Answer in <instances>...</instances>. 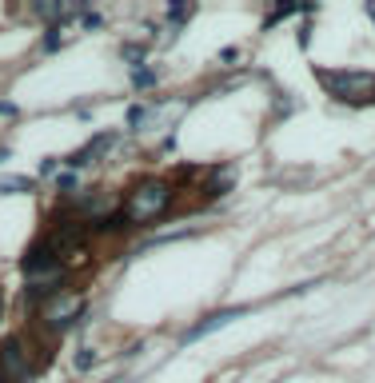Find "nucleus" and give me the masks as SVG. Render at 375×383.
<instances>
[{
    "label": "nucleus",
    "mask_w": 375,
    "mask_h": 383,
    "mask_svg": "<svg viewBox=\"0 0 375 383\" xmlns=\"http://www.w3.org/2000/svg\"><path fill=\"white\" fill-rule=\"evenodd\" d=\"M172 184H164V180H144V184H136L132 192H128L124 200V216L128 223L136 228V223H152V220H160L164 212L172 208Z\"/></svg>",
    "instance_id": "f257e3e1"
},
{
    "label": "nucleus",
    "mask_w": 375,
    "mask_h": 383,
    "mask_svg": "<svg viewBox=\"0 0 375 383\" xmlns=\"http://www.w3.org/2000/svg\"><path fill=\"white\" fill-rule=\"evenodd\" d=\"M320 80L343 104H375V72H320Z\"/></svg>",
    "instance_id": "f03ea898"
},
{
    "label": "nucleus",
    "mask_w": 375,
    "mask_h": 383,
    "mask_svg": "<svg viewBox=\"0 0 375 383\" xmlns=\"http://www.w3.org/2000/svg\"><path fill=\"white\" fill-rule=\"evenodd\" d=\"M88 299L80 296V292H60V296H52L40 304V320L48 323L52 332H68L80 316H84Z\"/></svg>",
    "instance_id": "7ed1b4c3"
},
{
    "label": "nucleus",
    "mask_w": 375,
    "mask_h": 383,
    "mask_svg": "<svg viewBox=\"0 0 375 383\" xmlns=\"http://www.w3.org/2000/svg\"><path fill=\"white\" fill-rule=\"evenodd\" d=\"M64 275H68V272H64L60 260L44 264V268H37V272H28L25 275V280H28V284H25V299H28V304H44V299L60 296V292H64V287H60Z\"/></svg>",
    "instance_id": "20e7f679"
},
{
    "label": "nucleus",
    "mask_w": 375,
    "mask_h": 383,
    "mask_svg": "<svg viewBox=\"0 0 375 383\" xmlns=\"http://www.w3.org/2000/svg\"><path fill=\"white\" fill-rule=\"evenodd\" d=\"M32 375V359L25 351V339L20 335H8L4 344H0V379L4 383H28Z\"/></svg>",
    "instance_id": "39448f33"
},
{
    "label": "nucleus",
    "mask_w": 375,
    "mask_h": 383,
    "mask_svg": "<svg viewBox=\"0 0 375 383\" xmlns=\"http://www.w3.org/2000/svg\"><path fill=\"white\" fill-rule=\"evenodd\" d=\"M72 208L84 216V220H92V223H100V220H108L116 212V196L112 192H92V196H76L72 200Z\"/></svg>",
    "instance_id": "423d86ee"
},
{
    "label": "nucleus",
    "mask_w": 375,
    "mask_h": 383,
    "mask_svg": "<svg viewBox=\"0 0 375 383\" xmlns=\"http://www.w3.org/2000/svg\"><path fill=\"white\" fill-rule=\"evenodd\" d=\"M112 144H116V136H112V132H104V136L88 140V144H84L80 152H72V156H64L60 164H68V168H84V164H96V160L104 156V152L112 148Z\"/></svg>",
    "instance_id": "0eeeda50"
},
{
    "label": "nucleus",
    "mask_w": 375,
    "mask_h": 383,
    "mask_svg": "<svg viewBox=\"0 0 375 383\" xmlns=\"http://www.w3.org/2000/svg\"><path fill=\"white\" fill-rule=\"evenodd\" d=\"M44 264H56V247H52L48 235H44V240H37V244H32L25 256H20V268H25V275L37 272V268H44Z\"/></svg>",
    "instance_id": "6e6552de"
},
{
    "label": "nucleus",
    "mask_w": 375,
    "mask_h": 383,
    "mask_svg": "<svg viewBox=\"0 0 375 383\" xmlns=\"http://www.w3.org/2000/svg\"><path fill=\"white\" fill-rule=\"evenodd\" d=\"M236 316H244V308H224V311H212L208 320H204V323H196V327H192V332L184 335V344H188V339H204L208 332H216V327H224V323H232Z\"/></svg>",
    "instance_id": "1a4fd4ad"
},
{
    "label": "nucleus",
    "mask_w": 375,
    "mask_h": 383,
    "mask_svg": "<svg viewBox=\"0 0 375 383\" xmlns=\"http://www.w3.org/2000/svg\"><path fill=\"white\" fill-rule=\"evenodd\" d=\"M32 188V180H25V176H8V180H0V192H28Z\"/></svg>",
    "instance_id": "9d476101"
},
{
    "label": "nucleus",
    "mask_w": 375,
    "mask_h": 383,
    "mask_svg": "<svg viewBox=\"0 0 375 383\" xmlns=\"http://www.w3.org/2000/svg\"><path fill=\"white\" fill-rule=\"evenodd\" d=\"M291 13H300V8H296V4H275V13L263 20V28H272L275 20H284V16H291Z\"/></svg>",
    "instance_id": "9b49d317"
},
{
    "label": "nucleus",
    "mask_w": 375,
    "mask_h": 383,
    "mask_svg": "<svg viewBox=\"0 0 375 383\" xmlns=\"http://www.w3.org/2000/svg\"><path fill=\"white\" fill-rule=\"evenodd\" d=\"M188 16H192V4H172V8H168V20H172V25H184Z\"/></svg>",
    "instance_id": "f8f14e48"
},
{
    "label": "nucleus",
    "mask_w": 375,
    "mask_h": 383,
    "mask_svg": "<svg viewBox=\"0 0 375 383\" xmlns=\"http://www.w3.org/2000/svg\"><path fill=\"white\" fill-rule=\"evenodd\" d=\"M132 84H136V88H148V84H156V72H152V68H136V76H132Z\"/></svg>",
    "instance_id": "ddd939ff"
},
{
    "label": "nucleus",
    "mask_w": 375,
    "mask_h": 383,
    "mask_svg": "<svg viewBox=\"0 0 375 383\" xmlns=\"http://www.w3.org/2000/svg\"><path fill=\"white\" fill-rule=\"evenodd\" d=\"M56 48H60V25H52L48 37H44V52H56Z\"/></svg>",
    "instance_id": "4468645a"
},
{
    "label": "nucleus",
    "mask_w": 375,
    "mask_h": 383,
    "mask_svg": "<svg viewBox=\"0 0 375 383\" xmlns=\"http://www.w3.org/2000/svg\"><path fill=\"white\" fill-rule=\"evenodd\" d=\"M92 363H96V351H92V347H84V351L76 356V368H80V371H88Z\"/></svg>",
    "instance_id": "2eb2a0df"
},
{
    "label": "nucleus",
    "mask_w": 375,
    "mask_h": 383,
    "mask_svg": "<svg viewBox=\"0 0 375 383\" xmlns=\"http://www.w3.org/2000/svg\"><path fill=\"white\" fill-rule=\"evenodd\" d=\"M56 164H60V160H56V156H48V160L40 164V172H44V176H52V172H56Z\"/></svg>",
    "instance_id": "dca6fc26"
},
{
    "label": "nucleus",
    "mask_w": 375,
    "mask_h": 383,
    "mask_svg": "<svg viewBox=\"0 0 375 383\" xmlns=\"http://www.w3.org/2000/svg\"><path fill=\"white\" fill-rule=\"evenodd\" d=\"M0 112H4V116H16V108H13V104H0Z\"/></svg>",
    "instance_id": "f3484780"
},
{
    "label": "nucleus",
    "mask_w": 375,
    "mask_h": 383,
    "mask_svg": "<svg viewBox=\"0 0 375 383\" xmlns=\"http://www.w3.org/2000/svg\"><path fill=\"white\" fill-rule=\"evenodd\" d=\"M367 16H371V20H375V8H371V4H367Z\"/></svg>",
    "instance_id": "a211bd4d"
},
{
    "label": "nucleus",
    "mask_w": 375,
    "mask_h": 383,
    "mask_svg": "<svg viewBox=\"0 0 375 383\" xmlns=\"http://www.w3.org/2000/svg\"><path fill=\"white\" fill-rule=\"evenodd\" d=\"M112 383H128V379H112Z\"/></svg>",
    "instance_id": "6ab92c4d"
}]
</instances>
